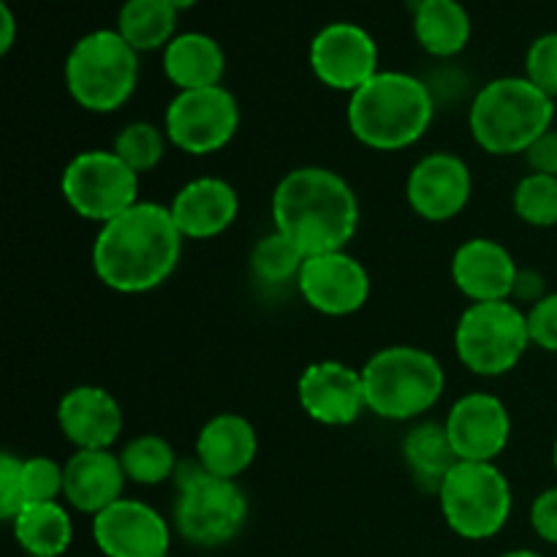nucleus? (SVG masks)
<instances>
[{"instance_id": "obj_23", "label": "nucleus", "mask_w": 557, "mask_h": 557, "mask_svg": "<svg viewBox=\"0 0 557 557\" xmlns=\"http://www.w3.org/2000/svg\"><path fill=\"white\" fill-rule=\"evenodd\" d=\"M223 71H226L223 47L201 30L177 33L163 49V74L177 90L221 85Z\"/></svg>"}, {"instance_id": "obj_38", "label": "nucleus", "mask_w": 557, "mask_h": 557, "mask_svg": "<svg viewBox=\"0 0 557 557\" xmlns=\"http://www.w3.org/2000/svg\"><path fill=\"white\" fill-rule=\"evenodd\" d=\"M544 297H547V277H544L539 270H533V267H522V270L517 272L515 288H511V299H515V302L536 305L539 299Z\"/></svg>"}, {"instance_id": "obj_26", "label": "nucleus", "mask_w": 557, "mask_h": 557, "mask_svg": "<svg viewBox=\"0 0 557 557\" xmlns=\"http://www.w3.org/2000/svg\"><path fill=\"white\" fill-rule=\"evenodd\" d=\"M11 528L16 544L30 557H60L74 542V522L60 500L25 506Z\"/></svg>"}, {"instance_id": "obj_20", "label": "nucleus", "mask_w": 557, "mask_h": 557, "mask_svg": "<svg viewBox=\"0 0 557 557\" xmlns=\"http://www.w3.org/2000/svg\"><path fill=\"white\" fill-rule=\"evenodd\" d=\"M128 476L120 455L109 449H76L63 466V498L82 515H101L123 498Z\"/></svg>"}, {"instance_id": "obj_28", "label": "nucleus", "mask_w": 557, "mask_h": 557, "mask_svg": "<svg viewBox=\"0 0 557 557\" xmlns=\"http://www.w3.org/2000/svg\"><path fill=\"white\" fill-rule=\"evenodd\" d=\"M120 462H123L128 482L141 484V487H156V484L169 482L172 476H177L180 468L174 446L152 433L131 438L125 449L120 451Z\"/></svg>"}, {"instance_id": "obj_7", "label": "nucleus", "mask_w": 557, "mask_h": 557, "mask_svg": "<svg viewBox=\"0 0 557 557\" xmlns=\"http://www.w3.org/2000/svg\"><path fill=\"white\" fill-rule=\"evenodd\" d=\"M248 520V498L234 479L212 476L205 468H177L174 528L188 544L215 549L232 542Z\"/></svg>"}, {"instance_id": "obj_32", "label": "nucleus", "mask_w": 557, "mask_h": 557, "mask_svg": "<svg viewBox=\"0 0 557 557\" xmlns=\"http://www.w3.org/2000/svg\"><path fill=\"white\" fill-rule=\"evenodd\" d=\"M22 495L25 506L49 504L63 495V466H58L49 457H27L20 468Z\"/></svg>"}, {"instance_id": "obj_4", "label": "nucleus", "mask_w": 557, "mask_h": 557, "mask_svg": "<svg viewBox=\"0 0 557 557\" xmlns=\"http://www.w3.org/2000/svg\"><path fill=\"white\" fill-rule=\"evenodd\" d=\"M555 98L525 76H500L476 92L468 112L473 141L490 156H525L553 128Z\"/></svg>"}, {"instance_id": "obj_22", "label": "nucleus", "mask_w": 557, "mask_h": 557, "mask_svg": "<svg viewBox=\"0 0 557 557\" xmlns=\"http://www.w3.org/2000/svg\"><path fill=\"white\" fill-rule=\"evenodd\" d=\"M259 451L253 424L239 413H218L196 438V462L212 476L237 479L248 471Z\"/></svg>"}, {"instance_id": "obj_31", "label": "nucleus", "mask_w": 557, "mask_h": 557, "mask_svg": "<svg viewBox=\"0 0 557 557\" xmlns=\"http://www.w3.org/2000/svg\"><path fill=\"white\" fill-rule=\"evenodd\" d=\"M515 215L522 223L536 228H553L557 226V177L547 174H525L517 183L515 196Z\"/></svg>"}, {"instance_id": "obj_43", "label": "nucleus", "mask_w": 557, "mask_h": 557, "mask_svg": "<svg viewBox=\"0 0 557 557\" xmlns=\"http://www.w3.org/2000/svg\"><path fill=\"white\" fill-rule=\"evenodd\" d=\"M0 3H9V0H0Z\"/></svg>"}, {"instance_id": "obj_37", "label": "nucleus", "mask_w": 557, "mask_h": 557, "mask_svg": "<svg viewBox=\"0 0 557 557\" xmlns=\"http://www.w3.org/2000/svg\"><path fill=\"white\" fill-rule=\"evenodd\" d=\"M525 161L533 174L557 177V131L555 128H549L547 134H542L531 147H528Z\"/></svg>"}, {"instance_id": "obj_30", "label": "nucleus", "mask_w": 557, "mask_h": 557, "mask_svg": "<svg viewBox=\"0 0 557 557\" xmlns=\"http://www.w3.org/2000/svg\"><path fill=\"white\" fill-rule=\"evenodd\" d=\"M166 141V131H161L152 123H145V120H136V123H128L114 136L112 152L123 158L136 174H141L152 172L163 161Z\"/></svg>"}, {"instance_id": "obj_15", "label": "nucleus", "mask_w": 557, "mask_h": 557, "mask_svg": "<svg viewBox=\"0 0 557 557\" xmlns=\"http://www.w3.org/2000/svg\"><path fill=\"white\" fill-rule=\"evenodd\" d=\"M471 190V169L460 156L430 152L408 174L406 199L422 221L446 223L466 210Z\"/></svg>"}, {"instance_id": "obj_10", "label": "nucleus", "mask_w": 557, "mask_h": 557, "mask_svg": "<svg viewBox=\"0 0 557 557\" xmlns=\"http://www.w3.org/2000/svg\"><path fill=\"white\" fill-rule=\"evenodd\" d=\"M60 190L76 215L103 226L139 201V174L112 150H85L65 163Z\"/></svg>"}, {"instance_id": "obj_19", "label": "nucleus", "mask_w": 557, "mask_h": 557, "mask_svg": "<svg viewBox=\"0 0 557 557\" xmlns=\"http://www.w3.org/2000/svg\"><path fill=\"white\" fill-rule=\"evenodd\" d=\"M58 428L76 449H109L123 433V411L101 386H74L58 403Z\"/></svg>"}, {"instance_id": "obj_18", "label": "nucleus", "mask_w": 557, "mask_h": 557, "mask_svg": "<svg viewBox=\"0 0 557 557\" xmlns=\"http://www.w3.org/2000/svg\"><path fill=\"white\" fill-rule=\"evenodd\" d=\"M517 272L520 267L509 250L490 237L466 239L451 256V281L471 302L511 299Z\"/></svg>"}, {"instance_id": "obj_3", "label": "nucleus", "mask_w": 557, "mask_h": 557, "mask_svg": "<svg viewBox=\"0 0 557 557\" xmlns=\"http://www.w3.org/2000/svg\"><path fill=\"white\" fill-rule=\"evenodd\" d=\"M435 98L428 82L406 71H379L348 98V128L370 150L395 152L428 134Z\"/></svg>"}, {"instance_id": "obj_6", "label": "nucleus", "mask_w": 557, "mask_h": 557, "mask_svg": "<svg viewBox=\"0 0 557 557\" xmlns=\"http://www.w3.org/2000/svg\"><path fill=\"white\" fill-rule=\"evenodd\" d=\"M139 82V52L117 30H92L65 58V87L82 109L117 112Z\"/></svg>"}, {"instance_id": "obj_8", "label": "nucleus", "mask_w": 557, "mask_h": 557, "mask_svg": "<svg viewBox=\"0 0 557 557\" xmlns=\"http://www.w3.org/2000/svg\"><path fill=\"white\" fill-rule=\"evenodd\" d=\"M531 346L528 313L511 299L473 302L462 310L455 330L457 359L482 379H498L515 370Z\"/></svg>"}, {"instance_id": "obj_29", "label": "nucleus", "mask_w": 557, "mask_h": 557, "mask_svg": "<svg viewBox=\"0 0 557 557\" xmlns=\"http://www.w3.org/2000/svg\"><path fill=\"white\" fill-rule=\"evenodd\" d=\"M308 256L281 232L261 237L250 250V275L261 288H283L299 281Z\"/></svg>"}, {"instance_id": "obj_12", "label": "nucleus", "mask_w": 557, "mask_h": 557, "mask_svg": "<svg viewBox=\"0 0 557 557\" xmlns=\"http://www.w3.org/2000/svg\"><path fill=\"white\" fill-rule=\"evenodd\" d=\"M310 69L321 85L357 92L379 74L375 38L354 22H330L310 41Z\"/></svg>"}, {"instance_id": "obj_11", "label": "nucleus", "mask_w": 557, "mask_h": 557, "mask_svg": "<svg viewBox=\"0 0 557 557\" xmlns=\"http://www.w3.org/2000/svg\"><path fill=\"white\" fill-rule=\"evenodd\" d=\"M239 128V103L223 85L180 90L163 114V131L177 150L212 156L234 139Z\"/></svg>"}, {"instance_id": "obj_24", "label": "nucleus", "mask_w": 557, "mask_h": 557, "mask_svg": "<svg viewBox=\"0 0 557 557\" xmlns=\"http://www.w3.org/2000/svg\"><path fill=\"white\" fill-rule=\"evenodd\" d=\"M403 462L419 490L438 495L441 484L460 462V457L451 446L444 422H422L413 424L403 438Z\"/></svg>"}, {"instance_id": "obj_42", "label": "nucleus", "mask_w": 557, "mask_h": 557, "mask_svg": "<svg viewBox=\"0 0 557 557\" xmlns=\"http://www.w3.org/2000/svg\"><path fill=\"white\" fill-rule=\"evenodd\" d=\"M553 462H555V471H557V441H555V449H553Z\"/></svg>"}, {"instance_id": "obj_40", "label": "nucleus", "mask_w": 557, "mask_h": 557, "mask_svg": "<svg viewBox=\"0 0 557 557\" xmlns=\"http://www.w3.org/2000/svg\"><path fill=\"white\" fill-rule=\"evenodd\" d=\"M500 557H544V555L533 553V549H511V553H504Z\"/></svg>"}, {"instance_id": "obj_41", "label": "nucleus", "mask_w": 557, "mask_h": 557, "mask_svg": "<svg viewBox=\"0 0 557 557\" xmlns=\"http://www.w3.org/2000/svg\"><path fill=\"white\" fill-rule=\"evenodd\" d=\"M169 3H172L177 11H183V9H190V5H196L199 0H169Z\"/></svg>"}, {"instance_id": "obj_35", "label": "nucleus", "mask_w": 557, "mask_h": 557, "mask_svg": "<svg viewBox=\"0 0 557 557\" xmlns=\"http://www.w3.org/2000/svg\"><path fill=\"white\" fill-rule=\"evenodd\" d=\"M20 468L22 460L11 455V451H5V455L0 457V517H3L5 522H14L16 515L25 509Z\"/></svg>"}, {"instance_id": "obj_2", "label": "nucleus", "mask_w": 557, "mask_h": 557, "mask_svg": "<svg viewBox=\"0 0 557 557\" xmlns=\"http://www.w3.org/2000/svg\"><path fill=\"white\" fill-rule=\"evenodd\" d=\"M272 223L305 256L335 253L357 234L359 199L332 169L299 166L275 185Z\"/></svg>"}, {"instance_id": "obj_1", "label": "nucleus", "mask_w": 557, "mask_h": 557, "mask_svg": "<svg viewBox=\"0 0 557 557\" xmlns=\"http://www.w3.org/2000/svg\"><path fill=\"white\" fill-rule=\"evenodd\" d=\"M183 239L169 207L136 201L101 226L92 243V270L112 292H152L177 270Z\"/></svg>"}, {"instance_id": "obj_21", "label": "nucleus", "mask_w": 557, "mask_h": 557, "mask_svg": "<svg viewBox=\"0 0 557 557\" xmlns=\"http://www.w3.org/2000/svg\"><path fill=\"white\" fill-rule=\"evenodd\" d=\"M169 210L185 239H212L237 221L239 196L226 180L196 177L174 194Z\"/></svg>"}, {"instance_id": "obj_36", "label": "nucleus", "mask_w": 557, "mask_h": 557, "mask_svg": "<svg viewBox=\"0 0 557 557\" xmlns=\"http://www.w3.org/2000/svg\"><path fill=\"white\" fill-rule=\"evenodd\" d=\"M531 525L542 542L557 547V487L544 490L531 506Z\"/></svg>"}, {"instance_id": "obj_27", "label": "nucleus", "mask_w": 557, "mask_h": 557, "mask_svg": "<svg viewBox=\"0 0 557 557\" xmlns=\"http://www.w3.org/2000/svg\"><path fill=\"white\" fill-rule=\"evenodd\" d=\"M177 9L169 0H125L117 14V33L136 49H166L177 36Z\"/></svg>"}, {"instance_id": "obj_5", "label": "nucleus", "mask_w": 557, "mask_h": 557, "mask_svg": "<svg viewBox=\"0 0 557 557\" xmlns=\"http://www.w3.org/2000/svg\"><path fill=\"white\" fill-rule=\"evenodd\" d=\"M368 411L389 422H411L428 413L446 389L438 359L417 346L375 351L362 368Z\"/></svg>"}, {"instance_id": "obj_34", "label": "nucleus", "mask_w": 557, "mask_h": 557, "mask_svg": "<svg viewBox=\"0 0 557 557\" xmlns=\"http://www.w3.org/2000/svg\"><path fill=\"white\" fill-rule=\"evenodd\" d=\"M528 332L533 346L557 354V292L547 294L528 310Z\"/></svg>"}, {"instance_id": "obj_39", "label": "nucleus", "mask_w": 557, "mask_h": 557, "mask_svg": "<svg viewBox=\"0 0 557 557\" xmlns=\"http://www.w3.org/2000/svg\"><path fill=\"white\" fill-rule=\"evenodd\" d=\"M16 36V20L9 3H0V52H9Z\"/></svg>"}, {"instance_id": "obj_17", "label": "nucleus", "mask_w": 557, "mask_h": 557, "mask_svg": "<svg viewBox=\"0 0 557 557\" xmlns=\"http://www.w3.org/2000/svg\"><path fill=\"white\" fill-rule=\"evenodd\" d=\"M446 433L462 462H495L511 438L504 400L490 392H471L451 406Z\"/></svg>"}, {"instance_id": "obj_25", "label": "nucleus", "mask_w": 557, "mask_h": 557, "mask_svg": "<svg viewBox=\"0 0 557 557\" xmlns=\"http://www.w3.org/2000/svg\"><path fill=\"white\" fill-rule=\"evenodd\" d=\"M413 36L424 52L449 60L471 41V16L460 0H417Z\"/></svg>"}, {"instance_id": "obj_16", "label": "nucleus", "mask_w": 557, "mask_h": 557, "mask_svg": "<svg viewBox=\"0 0 557 557\" xmlns=\"http://www.w3.org/2000/svg\"><path fill=\"white\" fill-rule=\"evenodd\" d=\"M297 397L310 419L330 428H346L357 422L362 411H368L362 370L348 368L337 359L310 364L299 375Z\"/></svg>"}, {"instance_id": "obj_33", "label": "nucleus", "mask_w": 557, "mask_h": 557, "mask_svg": "<svg viewBox=\"0 0 557 557\" xmlns=\"http://www.w3.org/2000/svg\"><path fill=\"white\" fill-rule=\"evenodd\" d=\"M525 79L549 98H557V30L544 33L528 47Z\"/></svg>"}, {"instance_id": "obj_44", "label": "nucleus", "mask_w": 557, "mask_h": 557, "mask_svg": "<svg viewBox=\"0 0 557 557\" xmlns=\"http://www.w3.org/2000/svg\"><path fill=\"white\" fill-rule=\"evenodd\" d=\"M25 557H30V555H25Z\"/></svg>"}, {"instance_id": "obj_9", "label": "nucleus", "mask_w": 557, "mask_h": 557, "mask_svg": "<svg viewBox=\"0 0 557 557\" xmlns=\"http://www.w3.org/2000/svg\"><path fill=\"white\" fill-rule=\"evenodd\" d=\"M446 525L468 542L498 536L511 517V484L495 462H457L438 490Z\"/></svg>"}, {"instance_id": "obj_13", "label": "nucleus", "mask_w": 557, "mask_h": 557, "mask_svg": "<svg viewBox=\"0 0 557 557\" xmlns=\"http://www.w3.org/2000/svg\"><path fill=\"white\" fill-rule=\"evenodd\" d=\"M92 542L103 557H169L172 528L145 500L120 498L92 517Z\"/></svg>"}, {"instance_id": "obj_14", "label": "nucleus", "mask_w": 557, "mask_h": 557, "mask_svg": "<svg viewBox=\"0 0 557 557\" xmlns=\"http://www.w3.org/2000/svg\"><path fill=\"white\" fill-rule=\"evenodd\" d=\"M297 288L310 308L341 319L364 308L370 299V272L346 250L308 256Z\"/></svg>"}]
</instances>
